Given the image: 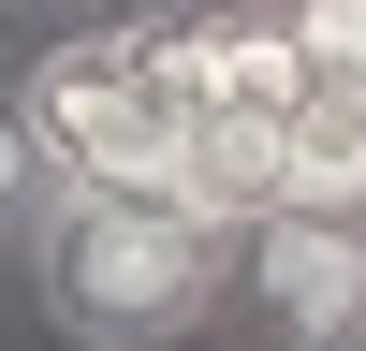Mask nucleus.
<instances>
[{"mask_svg": "<svg viewBox=\"0 0 366 351\" xmlns=\"http://www.w3.org/2000/svg\"><path fill=\"white\" fill-rule=\"evenodd\" d=\"M234 234L205 190H132V176H74L29 249V292L74 351H176L234 307Z\"/></svg>", "mask_w": 366, "mask_h": 351, "instance_id": "f257e3e1", "label": "nucleus"}, {"mask_svg": "<svg viewBox=\"0 0 366 351\" xmlns=\"http://www.w3.org/2000/svg\"><path fill=\"white\" fill-rule=\"evenodd\" d=\"M234 307L279 351H366V220L264 205V220L234 234Z\"/></svg>", "mask_w": 366, "mask_h": 351, "instance_id": "f03ea898", "label": "nucleus"}, {"mask_svg": "<svg viewBox=\"0 0 366 351\" xmlns=\"http://www.w3.org/2000/svg\"><path fill=\"white\" fill-rule=\"evenodd\" d=\"M279 205L366 220V88H308V103L279 117Z\"/></svg>", "mask_w": 366, "mask_h": 351, "instance_id": "7ed1b4c3", "label": "nucleus"}, {"mask_svg": "<svg viewBox=\"0 0 366 351\" xmlns=\"http://www.w3.org/2000/svg\"><path fill=\"white\" fill-rule=\"evenodd\" d=\"M59 190H74V161H59V146H44V117L0 88V249H44Z\"/></svg>", "mask_w": 366, "mask_h": 351, "instance_id": "20e7f679", "label": "nucleus"}, {"mask_svg": "<svg viewBox=\"0 0 366 351\" xmlns=\"http://www.w3.org/2000/svg\"><path fill=\"white\" fill-rule=\"evenodd\" d=\"M308 58V88H366V0H264Z\"/></svg>", "mask_w": 366, "mask_h": 351, "instance_id": "39448f33", "label": "nucleus"}, {"mask_svg": "<svg viewBox=\"0 0 366 351\" xmlns=\"http://www.w3.org/2000/svg\"><path fill=\"white\" fill-rule=\"evenodd\" d=\"M0 15H88V0H0Z\"/></svg>", "mask_w": 366, "mask_h": 351, "instance_id": "423d86ee", "label": "nucleus"}]
</instances>
